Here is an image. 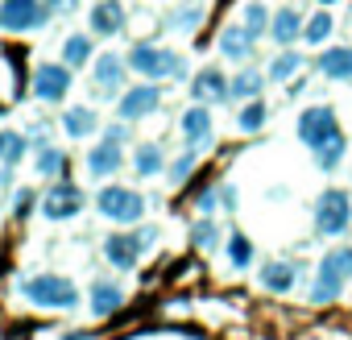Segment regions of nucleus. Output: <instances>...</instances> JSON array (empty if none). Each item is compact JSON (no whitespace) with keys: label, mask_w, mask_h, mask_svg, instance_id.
I'll use <instances>...</instances> for the list:
<instances>
[{"label":"nucleus","mask_w":352,"mask_h":340,"mask_svg":"<svg viewBox=\"0 0 352 340\" xmlns=\"http://www.w3.org/2000/svg\"><path fill=\"white\" fill-rule=\"evenodd\" d=\"M21 295L38 307H54V311H67L79 303V290L71 278H58V274H38V278H25L21 282Z\"/></svg>","instance_id":"20e7f679"},{"label":"nucleus","mask_w":352,"mask_h":340,"mask_svg":"<svg viewBox=\"0 0 352 340\" xmlns=\"http://www.w3.org/2000/svg\"><path fill=\"white\" fill-rule=\"evenodd\" d=\"M331 25H336L331 13H315V17L302 25V42H307V46H323V42L331 38Z\"/></svg>","instance_id":"7c9ffc66"},{"label":"nucleus","mask_w":352,"mask_h":340,"mask_svg":"<svg viewBox=\"0 0 352 340\" xmlns=\"http://www.w3.org/2000/svg\"><path fill=\"white\" fill-rule=\"evenodd\" d=\"M96 208H100L108 220H116V224H137V220L145 216V200H141L137 191H129V187H100Z\"/></svg>","instance_id":"39448f33"},{"label":"nucleus","mask_w":352,"mask_h":340,"mask_svg":"<svg viewBox=\"0 0 352 340\" xmlns=\"http://www.w3.org/2000/svg\"><path fill=\"white\" fill-rule=\"evenodd\" d=\"M340 133V125H336V112L327 108V104H315V108H302L298 112V141L315 153L319 145H327L331 137Z\"/></svg>","instance_id":"423d86ee"},{"label":"nucleus","mask_w":352,"mask_h":340,"mask_svg":"<svg viewBox=\"0 0 352 340\" xmlns=\"http://www.w3.org/2000/svg\"><path fill=\"white\" fill-rule=\"evenodd\" d=\"M104 137H108V141H124V137H129V129H124V125H112Z\"/></svg>","instance_id":"a19ab883"},{"label":"nucleus","mask_w":352,"mask_h":340,"mask_svg":"<svg viewBox=\"0 0 352 340\" xmlns=\"http://www.w3.org/2000/svg\"><path fill=\"white\" fill-rule=\"evenodd\" d=\"M302 67H307V63H302V54H298V50H290V46H282V54L270 63V71H265V75H270V83H286V79H290V75H298Z\"/></svg>","instance_id":"b1692460"},{"label":"nucleus","mask_w":352,"mask_h":340,"mask_svg":"<svg viewBox=\"0 0 352 340\" xmlns=\"http://www.w3.org/2000/svg\"><path fill=\"white\" fill-rule=\"evenodd\" d=\"M100 129V116L91 112V108H71V112H63V133L67 137H91Z\"/></svg>","instance_id":"5701e85b"},{"label":"nucleus","mask_w":352,"mask_h":340,"mask_svg":"<svg viewBox=\"0 0 352 340\" xmlns=\"http://www.w3.org/2000/svg\"><path fill=\"white\" fill-rule=\"evenodd\" d=\"M265 79H270V75H261V71H241V75L232 79V100H257L261 87H265Z\"/></svg>","instance_id":"bb28decb"},{"label":"nucleus","mask_w":352,"mask_h":340,"mask_svg":"<svg viewBox=\"0 0 352 340\" xmlns=\"http://www.w3.org/2000/svg\"><path fill=\"white\" fill-rule=\"evenodd\" d=\"M34 166H38V179H58L63 166H67V153L58 145H42L38 158H34Z\"/></svg>","instance_id":"393cba45"},{"label":"nucleus","mask_w":352,"mask_h":340,"mask_svg":"<svg viewBox=\"0 0 352 340\" xmlns=\"http://www.w3.org/2000/svg\"><path fill=\"white\" fill-rule=\"evenodd\" d=\"M253 42H257V38H253L245 25H224L216 46H220V54H224L228 63H245V59L253 54Z\"/></svg>","instance_id":"ddd939ff"},{"label":"nucleus","mask_w":352,"mask_h":340,"mask_svg":"<svg viewBox=\"0 0 352 340\" xmlns=\"http://www.w3.org/2000/svg\"><path fill=\"white\" fill-rule=\"evenodd\" d=\"M46 5H50V13H75L79 0H46Z\"/></svg>","instance_id":"58836bf2"},{"label":"nucleus","mask_w":352,"mask_h":340,"mask_svg":"<svg viewBox=\"0 0 352 340\" xmlns=\"http://www.w3.org/2000/svg\"><path fill=\"white\" fill-rule=\"evenodd\" d=\"M348 278H352V245H336L319 262V274L311 282V303H336L344 295Z\"/></svg>","instance_id":"f257e3e1"},{"label":"nucleus","mask_w":352,"mask_h":340,"mask_svg":"<svg viewBox=\"0 0 352 340\" xmlns=\"http://www.w3.org/2000/svg\"><path fill=\"white\" fill-rule=\"evenodd\" d=\"M120 303H124V290H120V286H112V282H104V278L91 286V311H96L100 319H104V315H116Z\"/></svg>","instance_id":"412c9836"},{"label":"nucleus","mask_w":352,"mask_h":340,"mask_svg":"<svg viewBox=\"0 0 352 340\" xmlns=\"http://www.w3.org/2000/svg\"><path fill=\"white\" fill-rule=\"evenodd\" d=\"M241 25L253 34V38H261V34H270V13H265V5H257V0H249V5L241 9Z\"/></svg>","instance_id":"c756f323"},{"label":"nucleus","mask_w":352,"mask_h":340,"mask_svg":"<svg viewBox=\"0 0 352 340\" xmlns=\"http://www.w3.org/2000/svg\"><path fill=\"white\" fill-rule=\"evenodd\" d=\"M124 30V9L120 0H100V5L91 9V34L96 38H116Z\"/></svg>","instance_id":"2eb2a0df"},{"label":"nucleus","mask_w":352,"mask_h":340,"mask_svg":"<svg viewBox=\"0 0 352 340\" xmlns=\"http://www.w3.org/2000/svg\"><path fill=\"white\" fill-rule=\"evenodd\" d=\"M91 79H96V92H100V96H112V92L124 83V63H120L116 54H104V59L91 63Z\"/></svg>","instance_id":"6ab92c4d"},{"label":"nucleus","mask_w":352,"mask_h":340,"mask_svg":"<svg viewBox=\"0 0 352 340\" xmlns=\"http://www.w3.org/2000/svg\"><path fill=\"white\" fill-rule=\"evenodd\" d=\"M352 224V195L344 187H327L315 200V233L319 237H344Z\"/></svg>","instance_id":"7ed1b4c3"},{"label":"nucleus","mask_w":352,"mask_h":340,"mask_svg":"<svg viewBox=\"0 0 352 340\" xmlns=\"http://www.w3.org/2000/svg\"><path fill=\"white\" fill-rule=\"evenodd\" d=\"M30 208H34V191H17L13 212H17V216H30Z\"/></svg>","instance_id":"4c0bfd02"},{"label":"nucleus","mask_w":352,"mask_h":340,"mask_svg":"<svg viewBox=\"0 0 352 340\" xmlns=\"http://www.w3.org/2000/svg\"><path fill=\"white\" fill-rule=\"evenodd\" d=\"M0 158H5V166L21 162L25 158V137L21 133H0Z\"/></svg>","instance_id":"72a5a7b5"},{"label":"nucleus","mask_w":352,"mask_h":340,"mask_svg":"<svg viewBox=\"0 0 352 340\" xmlns=\"http://www.w3.org/2000/svg\"><path fill=\"white\" fill-rule=\"evenodd\" d=\"M157 241V229H141V233H116L104 241V257L116 266V270H133L137 257L145 253V245Z\"/></svg>","instance_id":"0eeeda50"},{"label":"nucleus","mask_w":352,"mask_h":340,"mask_svg":"<svg viewBox=\"0 0 352 340\" xmlns=\"http://www.w3.org/2000/svg\"><path fill=\"white\" fill-rule=\"evenodd\" d=\"M191 96H195L199 104H220V100L232 96V79H224V71H216V67H204V71L191 79Z\"/></svg>","instance_id":"f8f14e48"},{"label":"nucleus","mask_w":352,"mask_h":340,"mask_svg":"<svg viewBox=\"0 0 352 340\" xmlns=\"http://www.w3.org/2000/svg\"><path fill=\"white\" fill-rule=\"evenodd\" d=\"M71 71L75 67H67V63H38V71H34V96L46 100V104L63 100L71 92Z\"/></svg>","instance_id":"1a4fd4ad"},{"label":"nucleus","mask_w":352,"mask_h":340,"mask_svg":"<svg viewBox=\"0 0 352 340\" xmlns=\"http://www.w3.org/2000/svg\"><path fill=\"white\" fill-rule=\"evenodd\" d=\"M46 17H50V5H38V0H5L0 5V30H9V34L46 25Z\"/></svg>","instance_id":"6e6552de"},{"label":"nucleus","mask_w":352,"mask_h":340,"mask_svg":"<svg viewBox=\"0 0 352 340\" xmlns=\"http://www.w3.org/2000/svg\"><path fill=\"white\" fill-rule=\"evenodd\" d=\"M220 200H224V208H228V212H236V204H241V195H236L232 187H220Z\"/></svg>","instance_id":"ea45409f"},{"label":"nucleus","mask_w":352,"mask_h":340,"mask_svg":"<svg viewBox=\"0 0 352 340\" xmlns=\"http://www.w3.org/2000/svg\"><path fill=\"white\" fill-rule=\"evenodd\" d=\"M228 262H232L236 270H245V266L253 262V245H249L245 233H232V237H228Z\"/></svg>","instance_id":"473e14b6"},{"label":"nucleus","mask_w":352,"mask_h":340,"mask_svg":"<svg viewBox=\"0 0 352 340\" xmlns=\"http://www.w3.org/2000/svg\"><path fill=\"white\" fill-rule=\"evenodd\" d=\"M162 166H166L162 145H153V141L137 145V153H133V170H137V179H153V175H162Z\"/></svg>","instance_id":"4be33fe9"},{"label":"nucleus","mask_w":352,"mask_h":340,"mask_svg":"<svg viewBox=\"0 0 352 340\" xmlns=\"http://www.w3.org/2000/svg\"><path fill=\"white\" fill-rule=\"evenodd\" d=\"M294 278H298V262H265L261 266V290H270V295L294 290Z\"/></svg>","instance_id":"f3484780"},{"label":"nucleus","mask_w":352,"mask_h":340,"mask_svg":"<svg viewBox=\"0 0 352 340\" xmlns=\"http://www.w3.org/2000/svg\"><path fill=\"white\" fill-rule=\"evenodd\" d=\"M315 67L323 79H352V46H327L315 59Z\"/></svg>","instance_id":"aec40b11"},{"label":"nucleus","mask_w":352,"mask_h":340,"mask_svg":"<svg viewBox=\"0 0 352 340\" xmlns=\"http://www.w3.org/2000/svg\"><path fill=\"white\" fill-rule=\"evenodd\" d=\"M79 212H83V191L71 187V183H54L46 191V200H42V216L46 220H71Z\"/></svg>","instance_id":"9d476101"},{"label":"nucleus","mask_w":352,"mask_h":340,"mask_svg":"<svg viewBox=\"0 0 352 340\" xmlns=\"http://www.w3.org/2000/svg\"><path fill=\"white\" fill-rule=\"evenodd\" d=\"M91 59V38L87 34H71L67 42H63V63L67 67H83Z\"/></svg>","instance_id":"c85d7f7f"},{"label":"nucleus","mask_w":352,"mask_h":340,"mask_svg":"<svg viewBox=\"0 0 352 340\" xmlns=\"http://www.w3.org/2000/svg\"><path fill=\"white\" fill-rule=\"evenodd\" d=\"M116 170H120V141L104 137V145H91V153H87V175L91 179H108V175H116Z\"/></svg>","instance_id":"dca6fc26"},{"label":"nucleus","mask_w":352,"mask_h":340,"mask_svg":"<svg viewBox=\"0 0 352 340\" xmlns=\"http://www.w3.org/2000/svg\"><path fill=\"white\" fill-rule=\"evenodd\" d=\"M199 153H204V149H195V145H191V149H187L183 158H174V162H170V183H183V179L191 175V170H195Z\"/></svg>","instance_id":"c9c22d12"},{"label":"nucleus","mask_w":352,"mask_h":340,"mask_svg":"<svg viewBox=\"0 0 352 340\" xmlns=\"http://www.w3.org/2000/svg\"><path fill=\"white\" fill-rule=\"evenodd\" d=\"M216 195H220L216 187H208V191H199V200H195V208H199L204 216H212V212H216Z\"/></svg>","instance_id":"e433bc0d"},{"label":"nucleus","mask_w":352,"mask_h":340,"mask_svg":"<svg viewBox=\"0 0 352 340\" xmlns=\"http://www.w3.org/2000/svg\"><path fill=\"white\" fill-rule=\"evenodd\" d=\"M265 120H270V108H265L261 100H249V104L236 112V129H241V133H257V129H265Z\"/></svg>","instance_id":"cd10ccee"},{"label":"nucleus","mask_w":352,"mask_h":340,"mask_svg":"<svg viewBox=\"0 0 352 340\" xmlns=\"http://www.w3.org/2000/svg\"><path fill=\"white\" fill-rule=\"evenodd\" d=\"M344 153H348V141H344V133H336L327 145H319V149H315V162H319L323 175H331V170L344 162Z\"/></svg>","instance_id":"a878e982"},{"label":"nucleus","mask_w":352,"mask_h":340,"mask_svg":"<svg viewBox=\"0 0 352 340\" xmlns=\"http://www.w3.org/2000/svg\"><path fill=\"white\" fill-rule=\"evenodd\" d=\"M216 241H220V229H216V220H199L195 229H191V245L195 249H216Z\"/></svg>","instance_id":"f704fd0d"},{"label":"nucleus","mask_w":352,"mask_h":340,"mask_svg":"<svg viewBox=\"0 0 352 340\" xmlns=\"http://www.w3.org/2000/svg\"><path fill=\"white\" fill-rule=\"evenodd\" d=\"M129 67L141 79H187V59L170 54L166 46H133L129 50Z\"/></svg>","instance_id":"f03ea898"},{"label":"nucleus","mask_w":352,"mask_h":340,"mask_svg":"<svg viewBox=\"0 0 352 340\" xmlns=\"http://www.w3.org/2000/svg\"><path fill=\"white\" fill-rule=\"evenodd\" d=\"M270 38H274L278 46H294V42L302 38V13H298V9H278V13L270 17Z\"/></svg>","instance_id":"a211bd4d"},{"label":"nucleus","mask_w":352,"mask_h":340,"mask_svg":"<svg viewBox=\"0 0 352 340\" xmlns=\"http://www.w3.org/2000/svg\"><path fill=\"white\" fill-rule=\"evenodd\" d=\"M157 104H162V92H157V83H137V87H129L124 96H120V120H141V116H149V112H157Z\"/></svg>","instance_id":"9b49d317"},{"label":"nucleus","mask_w":352,"mask_h":340,"mask_svg":"<svg viewBox=\"0 0 352 340\" xmlns=\"http://www.w3.org/2000/svg\"><path fill=\"white\" fill-rule=\"evenodd\" d=\"M183 133H187V141L195 149H208L212 145V112H208V104L195 100V108L183 112Z\"/></svg>","instance_id":"4468645a"},{"label":"nucleus","mask_w":352,"mask_h":340,"mask_svg":"<svg viewBox=\"0 0 352 340\" xmlns=\"http://www.w3.org/2000/svg\"><path fill=\"white\" fill-rule=\"evenodd\" d=\"M204 17H208V13H204L199 5H183V9H174V13L166 17V25H170V30H179V34H187V30L204 25Z\"/></svg>","instance_id":"2f4dec72"}]
</instances>
